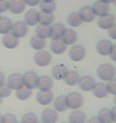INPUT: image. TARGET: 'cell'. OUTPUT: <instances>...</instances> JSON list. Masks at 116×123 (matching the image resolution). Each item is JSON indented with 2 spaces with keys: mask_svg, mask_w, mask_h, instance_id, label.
I'll return each instance as SVG.
<instances>
[{
  "mask_svg": "<svg viewBox=\"0 0 116 123\" xmlns=\"http://www.w3.org/2000/svg\"><path fill=\"white\" fill-rule=\"evenodd\" d=\"M116 70L115 66L110 63H103L99 66L97 70L98 77L103 81L109 82L115 78Z\"/></svg>",
  "mask_w": 116,
  "mask_h": 123,
  "instance_id": "obj_1",
  "label": "cell"
},
{
  "mask_svg": "<svg viewBox=\"0 0 116 123\" xmlns=\"http://www.w3.org/2000/svg\"><path fill=\"white\" fill-rule=\"evenodd\" d=\"M67 101L68 108L71 110H78L83 104L84 99L81 93L78 92H71L68 93L65 96Z\"/></svg>",
  "mask_w": 116,
  "mask_h": 123,
  "instance_id": "obj_2",
  "label": "cell"
},
{
  "mask_svg": "<svg viewBox=\"0 0 116 123\" xmlns=\"http://www.w3.org/2000/svg\"><path fill=\"white\" fill-rule=\"evenodd\" d=\"M23 77V82L24 86L28 87L29 90H34L38 87V75L36 72L32 70L27 71L22 75Z\"/></svg>",
  "mask_w": 116,
  "mask_h": 123,
  "instance_id": "obj_3",
  "label": "cell"
},
{
  "mask_svg": "<svg viewBox=\"0 0 116 123\" xmlns=\"http://www.w3.org/2000/svg\"><path fill=\"white\" fill-rule=\"evenodd\" d=\"M34 62L38 66L44 67L49 65L52 61V56L50 53L46 50H38L34 55Z\"/></svg>",
  "mask_w": 116,
  "mask_h": 123,
  "instance_id": "obj_4",
  "label": "cell"
},
{
  "mask_svg": "<svg viewBox=\"0 0 116 123\" xmlns=\"http://www.w3.org/2000/svg\"><path fill=\"white\" fill-rule=\"evenodd\" d=\"M86 56V49L81 45H74L69 50V57L73 62L82 61Z\"/></svg>",
  "mask_w": 116,
  "mask_h": 123,
  "instance_id": "obj_5",
  "label": "cell"
},
{
  "mask_svg": "<svg viewBox=\"0 0 116 123\" xmlns=\"http://www.w3.org/2000/svg\"><path fill=\"white\" fill-rule=\"evenodd\" d=\"M6 85L11 90H18L24 85L22 75L19 73L11 74L7 78Z\"/></svg>",
  "mask_w": 116,
  "mask_h": 123,
  "instance_id": "obj_6",
  "label": "cell"
},
{
  "mask_svg": "<svg viewBox=\"0 0 116 123\" xmlns=\"http://www.w3.org/2000/svg\"><path fill=\"white\" fill-rule=\"evenodd\" d=\"M11 31V33L14 34L17 38H23L28 33L29 28L25 22L17 21L12 25Z\"/></svg>",
  "mask_w": 116,
  "mask_h": 123,
  "instance_id": "obj_7",
  "label": "cell"
},
{
  "mask_svg": "<svg viewBox=\"0 0 116 123\" xmlns=\"http://www.w3.org/2000/svg\"><path fill=\"white\" fill-rule=\"evenodd\" d=\"M95 83H96L95 80L94 79L92 76L84 75V76H82L81 78H80L78 85H79L80 89L83 90V91L88 92V91H91V90H93Z\"/></svg>",
  "mask_w": 116,
  "mask_h": 123,
  "instance_id": "obj_8",
  "label": "cell"
},
{
  "mask_svg": "<svg viewBox=\"0 0 116 123\" xmlns=\"http://www.w3.org/2000/svg\"><path fill=\"white\" fill-rule=\"evenodd\" d=\"M115 17L113 14L107 13L105 15L101 16L98 20V25L101 29L108 30L115 24Z\"/></svg>",
  "mask_w": 116,
  "mask_h": 123,
  "instance_id": "obj_9",
  "label": "cell"
},
{
  "mask_svg": "<svg viewBox=\"0 0 116 123\" xmlns=\"http://www.w3.org/2000/svg\"><path fill=\"white\" fill-rule=\"evenodd\" d=\"M113 46V43L107 39L100 40L96 45V50L100 55L107 56L110 55Z\"/></svg>",
  "mask_w": 116,
  "mask_h": 123,
  "instance_id": "obj_10",
  "label": "cell"
},
{
  "mask_svg": "<svg viewBox=\"0 0 116 123\" xmlns=\"http://www.w3.org/2000/svg\"><path fill=\"white\" fill-rule=\"evenodd\" d=\"M59 118L57 112L51 108L44 110L41 114V121L43 123H56Z\"/></svg>",
  "mask_w": 116,
  "mask_h": 123,
  "instance_id": "obj_11",
  "label": "cell"
},
{
  "mask_svg": "<svg viewBox=\"0 0 116 123\" xmlns=\"http://www.w3.org/2000/svg\"><path fill=\"white\" fill-rule=\"evenodd\" d=\"M80 18L84 23H92L95 18V14L94 13L92 6H84L80 9L79 12Z\"/></svg>",
  "mask_w": 116,
  "mask_h": 123,
  "instance_id": "obj_12",
  "label": "cell"
},
{
  "mask_svg": "<svg viewBox=\"0 0 116 123\" xmlns=\"http://www.w3.org/2000/svg\"><path fill=\"white\" fill-rule=\"evenodd\" d=\"M68 72L67 66L64 64H57L55 65L52 69V75L56 80H64Z\"/></svg>",
  "mask_w": 116,
  "mask_h": 123,
  "instance_id": "obj_13",
  "label": "cell"
},
{
  "mask_svg": "<svg viewBox=\"0 0 116 123\" xmlns=\"http://www.w3.org/2000/svg\"><path fill=\"white\" fill-rule=\"evenodd\" d=\"M53 86V79L47 75H42L38 78V88L40 91H48L50 90Z\"/></svg>",
  "mask_w": 116,
  "mask_h": 123,
  "instance_id": "obj_14",
  "label": "cell"
},
{
  "mask_svg": "<svg viewBox=\"0 0 116 123\" xmlns=\"http://www.w3.org/2000/svg\"><path fill=\"white\" fill-rule=\"evenodd\" d=\"M92 9H93V11L95 13V16H103L105 15L106 14L109 13V11L110 9V5L107 4V3H105L103 2H101V1H97L94 3L93 6H92Z\"/></svg>",
  "mask_w": 116,
  "mask_h": 123,
  "instance_id": "obj_15",
  "label": "cell"
},
{
  "mask_svg": "<svg viewBox=\"0 0 116 123\" xmlns=\"http://www.w3.org/2000/svg\"><path fill=\"white\" fill-rule=\"evenodd\" d=\"M65 25L61 23H56L51 26V33L49 38L52 40L61 38V37H62L64 33H65Z\"/></svg>",
  "mask_w": 116,
  "mask_h": 123,
  "instance_id": "obj_16",
  "label": "cell"
},
{
  "mask_svg": "<svg viewBox=\"0 0 116 123\" xmlns=\"http://www.w3.org/2000/svg\"><path fill=\"white\" fill-rule=\"evenodd\" d=\"M37 101L39 104L42 105H47L53 102V94L50 90L48 91H39L37 93Z\"/></svg>",
  "mask_w": 116,
  "mask_h": 123,
  "instance_id": "obj_17",
  "label": "cell"
},
{
  "mask_svg": "<svg viewBox=\"0 0 116 123\" xmlns=\"http://www.w3.org/2000/svg\"><path fill=\"white\" fill-rule=\"evenodd\" d=\"M9 3V10L12 13L18 14L22 13L26 8V3L24 0H10Z\"/></svg>",
  "mask_w": 116,
  "mask_h": 123,
  "instance_id": "obj_18",
  "label": "cell"
},
{
  "mask_svg": "<svg viewBox=\"0 0 116 123\" xmlns=\"http://www.w3.org/2000/svg\"><path fill=\"white\" fill-rule=\"evenodd\" d=\"M50 49L53 51V53L56 54V55H61L65 52L66 49H67V45L64 43L61 38H58L51 42Z\"/></svg>",
  "mask_w": 116,
  "mask_h": 123,
  "instance_id": "obj_19",
  "label": "cell"
},
{
  "mask_svg": "<svg viewBox=\"0 0 116 123\" xmlns=\"http://www.w3.org/2000/svg\"><path fill=\"white\" fill-rule=\"evenodd\" d=\"M18 43H19L18 38H17L12 33L6 34L3 38H2V44L4 45L5 47L8 49L15 48L18 45Z\"/></svg>",
  "mask_w": 116,
  "mask_h": 123,
  "instance_id": "obj_20",
  "label": "cell"
},
{
  "mask_svg": "<svg viewBox=\"0 0 116 123\" xmlns=\"http://www.w3.org/2000/svg\"><path fill=\"white\" fill-rule=\"evenodd\" d=\"M68 121L69 123H86L87 115L81 110H75L69 114Z\"/></svg>",
  "mask_w": 116,
  "mask_h": 123,
  "instance_id": "obj_21",
  "label": "cell"
},
{
  "mask_svg": "<svg viewBox=\"0 0 116 123\" xmlns=\"http://www.w3.org/2000/svg\"><path fill=\"white\" fill-rule=\"evenodd\" d=\"M92 92L93 94L99 98H104L109 93L107 88V85L103 82H96L92 90Z\"/></svg>",
  "mask_w": 116,
  "mask_h": 123,
  "instance_id": "obj_22",
  "label": "cell"
},
{
  "mask_svg": "<svg viewBox=\"0 0 116 123\" xmlns=\"http://www.w3.org/2000/svg\"><path fill=\"white\" fill-rule=\"evenodd\" d=\"M62 41L66 45H73L77 40V34L72 29H65V31L61 37Z\"/></svg>",
  "mask_w": 116,
  "mask_h": 123,
  "instance_id": "obj_23",
  "label": "cell"
},
{
  "mask_svg": "<svg viewBox=\"0 0 116 123\" xmlns=\"http://www.w3.org/2000/svg\"><path fill=\"white\" fill-rule=\"evenodd\" d=\"M38 13L35 9H30L25 14V23L26 25L34 26L38 23Z\"/></svg>",
  "mask_w": 116,
  "mask_h": 123,
  "instance_id": "obj_24",
  "label": "cell"
},
{
  "mask_svg": "<svg viewBox=\"0 0 116 123\" xmlns=\"http://www.w3.org/2000/svg\"><path fill=\"white\" fill-rule=\"evenodd\" d=\"M80 78V74H78L77 71L71 70H68L64 80H65V82L67 85L70 86H73L78 84Z\"/></svg>",
  "mask_w": 116,
  "mask_h": 123,
  "instance_id": "obj_25",
  "label": "cell"
},
{
  "mask_svg": "<svg viewBox=\"0 0 116 123\" xmlns=\"http://www.w3.org/2000/svg\"><path fill=\"white\" fill-rule=\"evenodd\" d=\"M53 106L55 108L56 111L58 112H65L68 109V104L66 101L65 96L60 95L56 98L53 103Z\"/></svg>",
  "mask_w": 116,
  "mask_h": 123,
  "instance_id": "obj_26",
  "label": "cell"
},
{
  "mask_svg": "<svg viewBox=\"0 0 116 123\" xmlns=\"http://www.w3.org/2000/svg\"><path fill=\"white\" fill-rule=\"evenodd\" d=\"M98 119L101 123H113L114 120L110 114V110L107 108H103L100 110L98 114Z\"/></svg>",
  "mask_w": 116,
  "mask_h": 123,
  "instance_id": "obj_27",
  "label": "cell"
},
{
  "mask_svg": "<svg viewBox=\"0 0 116 123\" xmlns=\"http://www.w3.org/2000/svg\"><path fill=\"white\" fill-rule=\"evenodd\" d=\"M68 23L72 27H78L82 24L83 21L79 12H72L68 16Z\"/></svg>",
  "mask_w": 116,
  "mask_h": 123,
  "instance_id": "obj_28",
  "label": "cell"
},
{
  "mask_svg": "<svg viewBox=\"0 0 116 123\" xmlns=\"http://www.w3.org/2000/svg\"><path fill=\"white\" fill-rule=\"evenodd\" d=\"M30 45L34 50H41L46 45V42L44 38L38 35H34L30 39Z\"/></svg>",
  "mask_w": 116,
  "mask_h": 123,
  "instance_id": "obj_29",
  "label": "cell"
},
{
  "mask_svg": "<svg viewBox=\"0 0 116 123\" xmlns=\"http://www.w3.org/2000/svg\"><path fill=\"white\" fill-rule=\"evenodd\" d=\"M12 22L10 18L6 17H2L0 18V34H8L11 31L12 28Z\"/></svg>",
  "mask_w": 116,
  "mask_h": 123,
  "instance_id": "obj_30",
  "label": "cell"
},
{
  "mask_svg": "<svg viewBox=\"0 0 116 123\" xmlns=\"http://www.w3.org/2000/svg\"><path fill=\"white\" fill-rule=\"evenodd\" d=\"M54 20V15L53 13H45V12H40L38 13V23L42 25L49 26L53 23Z\"/></svg>",
  "mask_w": 116,
  "mask_h": 123,
  "instance_id": "obj_31",
  "label": "cell"
},
{
  "mask_svg": "<svg viewBox=\"0 0 116 123\" xmlns=\"http://www.w3.org/2000/svg\"><path fill=\"white\" fill-rule=\"evenodd\" d=\"M51 33V26L47 25H42L39 24L36 28V35H38L41 38L45 39L47 38H49Z\"/></svg>",
  "mask_w": 116,
  "mask_h": 123,
  "instance_id": "obj_32",
  "label": "cell"
},
{
  "mask_svg": "<svg viewBox=\"0 0 116 123\" xmlns=\"http://www.w3.org/2000/svg\"><path fill=\"white\" fill-rule=\"evenodd\" d=\"M31 90H29L28 87H26V86H22L21 88H19L18 90H16V96L19 100L22 101H26L30 97L31 95Z\"/></svg>",
  "mask_w": 116,
  "mask_h": 123,
  "instance_id": "obj_33",
  "label": "cell"
},
{
  "mask_svg": "<svg viewBox=\"0 0 116 123\" xmlns=\"http://www.w3.org/2000/svg\"><path fill=\"white\" fill-rule=\"evenodd\" d=\"M40 8L42 12L45 13H53L56 9V3L53 1L51 2H44L42 1L40 3Z\"/></svg>",
  "mask_w": 116,
  "mask_h": 123,
  "instance_id": "obj_34",
  "label": "cell"
},
{
  "mask_svg": "<svg viewBox=\"0 0 116 123\" xmlns=\"http://www.w3.org/2000/svg\"><path fill=\"white\" fill-rule=\"evenodd\" d=\"M38 122V117L34 113L29 112L25 114L22 117L21 123H37Z\"/></svg>",
  "mask_w": 116,
  "mask_h": 123,
  "instance_id": "obj_35",
  "label": "cell"
},
{
  "mask_svg": "<svg viewBox=\"0 0 116 123\" xmlns=\"http://www.w3.org/2000/svg\"><path fill=\"white\" fill-rule=\"evenodd\" d=\"M11 89L6 84H3L0 86V97L1 98H7L11 95Z\"/></svg>",
  "mask_w": 116,
  "mask_h": 123,
  "instance_id": "obj_36",
  "label": "cell"
},
{
  "mask_svg": "<svg viewBox=\"0 0 116 123\" xmlns=\"http://www.w3.org/2000/svg\"><path fill=\"white\" fill-rule=\"evenodd\" d=\"M107 88L110 93L116 95V78L109 81V82L107 84Z\"/></svg>",
  "mask_w": 116,
  "mask_h": 123,
  "instance_id": "obj_37",
  "label": "cell"
},
{
  "mask_svg": "<svg viewBox=\"0 0 116 123\" xmlns=\"http://www.w3.org/2000/svg\"><path fill=\"white\" fill-rule=\"evenodd\" d=\"M2 123H18L17 117L12 114H6L4 116H2Z\"/></svg>",
  "mask_w": 116,
  "mask_h": 123,
  "instance_id": "obj_38",
  "label": "cell"
},
{
  "mask_svg": "<svg viewBox=\"0 0 116 123\" xmlns=\"http://www.w3.org/2000/svg\"><path fill=\"white\" fill-rule=\"evenodd\" d=\"M9 9V3L6 0H0V13L6 12Z\"/></svg>",
  "mask_w": 116,
  "mask_h": 123,
  "instance_id": "obj_39",
  "label": "cell"
},
{
  "mask_svg": "<svg viewBox=\"0 0 116 123\" xmlns=\"http://www.w3.org/2000/svg\"><path fill=\"white\" fill-rule=\"evenodd\" d=\"M108 34L112 39H116V24L115 23L110 29H108Z\"/></svg>",
  "mask_w": 116,
  "mask_h": 123,
  "instance_id": "obj_40",
  "label": "cell"
},
{
  "mask_svg": "<svg viewBox=\"0 0 116 123\" xmlns=\"http://www.w3.org/2000/svg\"><path fill=\"white\" fill-rule=\"evenodd\" d=\"M40 1L41 0H24L25 3L29 5L30 6H37L40 3Z\"/></svg>",
  "mask_w": 116,
  "mask_h": 123,
  "instance_id": "obj_41",
  "label": "cell"
},
{
  "mask_svg": "<svg viewBox=\"0 0 116 123\" xmlns=\"http://www.w3.org/2000/svg\"><path fill=\"white\" fill-rule=\"evenodd\" d=\"M110 58L113 61H116V46L113 44V46H112V49H111V51H110Z\"/></svg>",
  "mask_w": 116,
  "mask_h": 123,
  "instance_id": "obj_42",
  "label": "cell"
},
{
  "mask_svg": "<svg viewBox=\"0 0 116 123\" xmlns=\"http://www.w3.org/2000/svg\"><path fill=\"white\" fill-rule=\"evenodd\" d=\"M87 123H101L99 120L98 119L97 117H91V118L89 120H88L87 122H86Z\"/></svg>",
  "mask_w": 116,
  "mask_h": 123,
  "instance_id": "obj_43",
  "label": "cell"
},
{
  "mask_svg": "<svg viewBox=\"0 0 116 123\" xmlns=\"http://www.w3.org/2000/svg\"><path fill=\"white\" fill-rule=\"evenodd\" d=\"M110 110V114H111V116L113 117V120H114V122H116V107L114 106L111 108V110Z\"/></svg>",
  "mask_w": 116,
  "mask_h": 123,
  "instance_id": "obj_44",
  "label": "cell"
},
{
  "mask_svg": "<svg viewBox=\"0 0 116 123\" xmlns=\"http://www.w3.org/2000/svg\"><path fill=\"white\" fill-rule=\"evenodd\" d=\"M4 82H5V75L2 71H0V86L2 85H3Z\"/></svg>",
  "mask_w": 116,
  "mask_h": 123,
  "instance_id": "obj_45",
  "label": "cell"
},
{
  "mask_svg": "<svg viewBox=\"0 0 116 123\" xmlns=\"http://www.w3.org/2000/svg\"><path fill=\"white\" fill-rule=\"evenodd\" d=\"M99 1L105 2V3L109 4V3H112V2H114L115 1V0H99Z\"/></svg>",
  "mask_w": 116,
  "mask_h": 123,
  "instance_id": "obj_46",
  "label": "cell"
},
{
  "mask_svg": "<svg viewBox=\"0 0 116 123\" xmlns=\"http://www.w3.org/2000/svg\"><path fill=\"white\" fill-rule=\"evenodd\" d=\"M3 122V119H2V116L0 114V123H2Z\"/></svg>",
  "mask_w": 116,
  "mask_h": 123,
  "instance_id": "obj_47",
  "label": "cell"
},
{
  "mask_svg": "<svg viewBox=\"0 0 116 123\" xmlns=\"http://www.w3.org/2000/svg\"><path fill=\"white\" fill-rule=\"evenodd\" d=\"M44 2H51V1H53V0H42Z\"/></svg>",
  "mask_w": 116,
  "mask_h": 123,
  "instance_id": "obj_48",
  "label": "cell"
},
{
  "mask_svg": "<svg viewBox=\"0 0 116 123\" xmlns=\"http://www.w3.org/2000/svg\"><path fill=\"white\" fill-rule=\"evenodd\" d=\"M2 98L0 97V105L2 104Z\"/></svg>",
  "mask_w": 116,
  "mask_h": 123,
  "instance_id": "obj_49",
  "label": "cell"
},
{
  "mask_svg": "<svg viewBox=\"0 0 116 123\" xmlns=\"http://www.w3.org/2000/svg\"><path fill=\"white\" fill-rule=\"evenodd\" d=\"M61 123H69V122H61Z\"/></svg>",
  "mask_w": 116,
  "mask_h": 123,
  "instance_id": "obj_50",
  "label": "cell"
},
{
  "mask_svg": "<svg viewBox=\"0 0 116 123\" xmlns=\"http://www.w3.org/2000/svg\"><path fill=\"white\" fill-rule=\"evenodd\" d=\"M37 123H43V122H39V121H38V122H37Z\"/></svg>",
  "mask_w": 116,
  "mask_h": 123,
  "instance_id": "obj_51",
  "label": "cell"
},
{
  "mask_svg": "<svg viewBox=\"0 0 116 123\" xmlns=\"http://www.w3.org/2000/svg\"><path fill=\"white\" fill-rule=\"evenodd\" d=\"M0 18H1V17H0Z\"/></svg>",
  "mask_w": 116,
  "mask_h": 123,
  "instance_id": "obj_52",
  "label": "cell"
}]
</instances>
